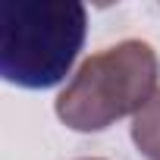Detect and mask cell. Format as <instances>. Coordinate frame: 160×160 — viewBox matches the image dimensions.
I'll use <instances>...</instances> for the list:
<instances>
[{
  "mask_svg": "<svg viewBox=\"0 0 160 160\" xmlns=\"http://www.w3.org/2000/svg\"><path fill=\"white\" fill-rule=\"evenodd\" d=\"M88 35L78 0H0V82L44 91L69 75Z\"/></svg>",
  "mask_w": 160,
  "mask_h": 160,
  "instance_id": "obj_1",
  "label": "cell"
},
{
  "mask_svg": "<svg viewBox=\"0 0 160 160\" xmlns=\"http://www.w3.org/2000/svg\"><path fill=\"white\" fill-rule=\"evenodd\" d=\"M160 60L141 38H126L91 53L57 98V116L72 132H104L135 116L157 94Z\"/></svg>",
  "mask_w": 160,
  "mask_h": 160,
  "instance_id": "obj_2",
  "label": "cell"
},
{
  "mask_svg": "<svg viewBox=\"0 0 160 160\" xmlns=\"http://www.w3.org/2000/svg\"><path fill=\"white\" fill-rule=\"evenodd\" d=\"M132 141L148 160H160V88L157 94L132 116Z\"/></svg>",
  "mask_w": 160,
  "mask_h": 160,
  "instance_id": "obj_3",
  "label": "cell"
},
{
  "mask_svg": "<svg viewBox=\"0 0 160 160\" xmlns=\"http://www.w3.org/2000/svg\"><path fill=\"white\" fill-rule=\"evenodd\" d=\"M85 160H101V157H85Z\"/></svg>",
  "mask_w": 160,
  "mask_h": 160,
  "instance_id": "obj_4",
  "label": "cell"
}]
</instances>
